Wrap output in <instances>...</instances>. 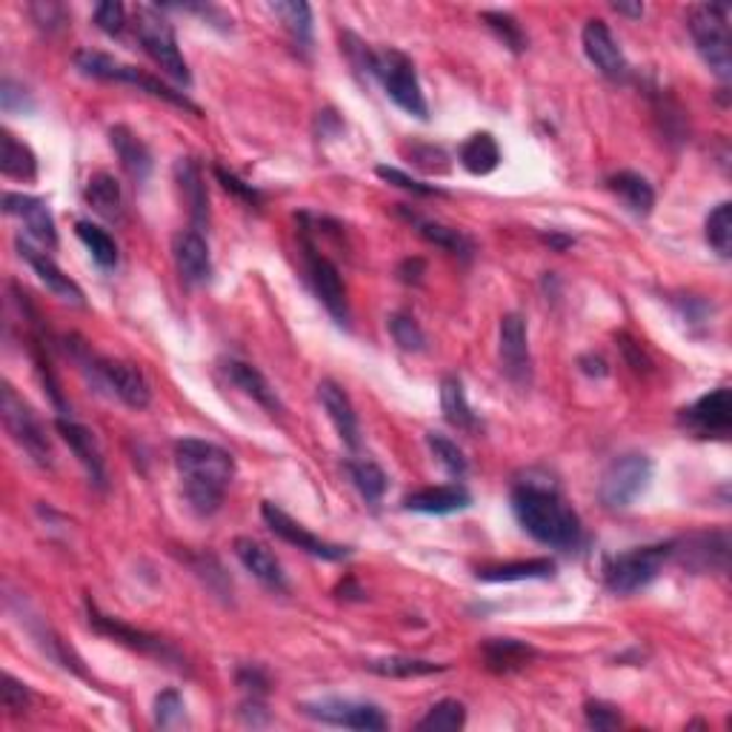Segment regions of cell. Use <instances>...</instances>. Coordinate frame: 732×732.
Returning a JSON list of instances; mask_svg holds the SVG:
<instances>
[{
    "label": "cell",
    "instance_id": "obj_53",
    "mask_svg": "<svg viewBox=\"0 0 732 732\" xmlns=\"http://www.w3.org/2000/svg\"><path fill=\"white\" fill-rule=\"evenodd\" d=\"M214 178L221 181L223 189H226V193H235L237 198H244L246 204H252V207H255V204H258V200H260V195L255 193V189H252L249 184H244V181H241V178H235V175H232V172L223 170V166H214Z\"/></svg>",
    "mask_w": 732,
    "mask_h": 732
},
{
    "label": "cell",
    "instance_id": "obj_1",
    "mask_svg": "<svg viewBox=\"0 0 732 732\" xmlns=\"http://www.w3.org/2000/svg\"><path fill=\"white\" fill-rule=\"evenodd\" d=\"M175 466L186 503L198 515H214L223 507L226 489L235 478V458L223 446L200 438H181L175 444Z\"/></svg>",
    "mask_w": 732,
    "mask_h": 732
},
{
    "label": "cell",
    "instance_id": "obj_54",
    "mask_svg": "<svg viewBox=\"0 0 732 732\" xmlns=\"http://www.w3.org/2000/svg\"><path fill=\"white\" fill-rule=\"evenodd\" d=\"M413 158H415V163H418V166H423V170H429V172H446L444 149H435V147L421 149V147H418L413 152Z\"/></svg>",
    "mask_w": 732,
    "mask_h": 732
},
{
    "label": "cell",
    "instance_id": "obj_22",
    "mask_svg": "<svg viewBox=\"0 0 732 732\" xmlns=\"http://www.w3.org/2000/svg\"><path fill=\"white\" fill-rule=\"evenodd\" d=\"M18 252H21V258L26 260L32 269H35V275L40 278V283H44V287L49 289L55 298H60L63 304L86 306L83 289L78 287V283H74L72 278H69V275L63 272V269H60L53 258H49V255H46V249H35L30 241L18 237Z\"/></svg>",
    "mask_w": 732,
    "mask_h": 732
},
{
    "label": "cell",
    "instance_id": "obj_19",
    "mask_svg": "<svg viewBox=\"0 0 732 732\" xmlns=\"http://www.w3.org/2000/svg\"><path fill=\"white\" fill-rule=\"evenodd\" d=\"M3 212L18 218L26 226V232L44 249H55L58 246V226H55V218L49 212V207H46L44 198L23 193H7L3 195Z\"/></svg>",
    "mask_w": 732,
    "mask_h": 732
},
{
    "label": "cell",
    "instance_id": "obj_28",
    "mask_svg": "<svg viewBox=\"0 0 732 732\" xmlns=\"http://www.w3.org/2000/svg\"><path fill=\"white\" fill-rule=\"evenodd\" d=\"M109 143L115 149V155H118L120 166L129 172V178L135 184H143L149 178V172H152V152H149L147 143L129 126H112Z\"/></svg>",
    "mask_w": 732,
    "mask_h": 732
},
{
    "label": "cell",
    "instance_id": "obj_50",
    "mask_svg": "<svg viewBox=\"0 0 732 732\" xmlns=\"http://www.w3.org/2000/svg\"><path fill=\"white\" fill-rule=\"evenodd\" d=\"M375 172H377V178H381V181L398 186V189H407V193H413V195H444L441 189H438V186L421 184V181L409 178L407 172L395 170V166H377Z\"/></svg>",
    "mask_w": 732,
    "mask_h": 732
},
{
    "label": "cell",
    "instance_id": "obj_43",
    "mask_svg": "<svg viewBox=\"0 0 732 732\" xmlns=\"http://www.w3.org/2000/svg\"><path fill=\"white\" fill-rule=\"evenodd\" d=\"M427 444H429V450H432V455L441 461V466H444L446 473L455 475V478L466 475V466L469 464H466L464 452H461V446L455 444L452 438L441 435V432H429Z\"/></svg>",
    "mask_w": 732,
    "mask_h": 732
},
{
    "label": "cell",
    "instance_id": "obj_36",
    "mask_svg": "<svg viewBox=\"0 0 732 732\" xmlns=\"http://www.w3.org/2000/svg\"><path fill=\"white\" fill-rule=\"evenodd\" d=\"M409 223H413L415 230H418V235H421L423 241H429V244L441 246V249L455 255V258H464V260L473 258V252H475L473 237L464 235L461 230H452V226H444V223H435V221H423V218H418V214H409Z\"/></svg>",
    "mask_w": 732,
    "mask_h": 732
},
{
    "label": "cell",
    "instance_id": "obj_58",
    "mask_svg": "<svg viewBox=\"0 0 732 732\" xmlns=\"http://www.w3.org/2000/svg\"><path fill=\"white\" fill-rule=\"evenodd\" d=\"M544 241H547L549 246H555L558 252H563L567 246H572V237L567 235H558V232H549V235H544Z\"/></svg>",
    "mask_w": 732,
    "mask_h": 732
},
{
    "label": "cell",
    "instance_id": "obj_29",
    "mask_svg": "<svg viewBox=\"0 0 732 732\" xmlns=\"http://www.w3.org/2000/svg\"><path fill=\"white\" fill-rule=\"evenodd\" d=\"M481 652L489 670L501 675L519 673L538 659V650L526 641H519V638H489V641H484Z\"/></svg>",
    "mask_w": 732,
    "mask_h": 732
},
{
    "label": "cell",
    "instance_id": "obj_42",
    "mask_svg": "<svg viewBox=\"0 0 732 732\" xmlns=\"http://www.w3.org/2000/svg\"><path fill=\"white\" fill-rule=\"evenodd\" d=\"M704 235H707V244L721 255V258H730L732 252V204L730 200H721L710 214H707V223H704Z\"/></svg>",
    "mask_w": 732,
    "mask_h": 732
},
{
    "label": "cell",
    "instance_id": "obj_5",
    "mask_svg": "<svg viewBox=\"0 0 732 732\" xmlns=\"http://www.w3.org/2000/svg\"><path fill=\"white\" fill-rule=\"evenodd\" d=\"M370 72L375 74L381 86H384L386 97L393 101L398 109H404L407 115L418 120L429 118L427 109V97L421 92V81H418V72H415V63L400 53V49H381V53H372L370 60Z\"/></svg>",
    "mask_w": 732,
    "mask_h": 732
},
{
    "label": "cell",
    "instance_id": "obj_55",
    "mask_svg": "<svg viewBox=\"0 0 732 732\" xmlns=\"http://www.w3.org/2000/svg\"><path fill=\"white\" fill-rule=\"evenodd\" d=\"M423 272H427V264H423L421 258H407L398 267V278L404 283H421Z\"/></svg>",
    "mask_w": 732,
    "mask_h": 732
},
{
    "label": "cell",
    "instance_id": "obj_37",
    "mask_svg": "<svg viewBox=\"0 0 732 732\" xmlns=\"http://www.w3.org/2000/svg\"><path fill=\"white\" fill-rule=\"evenodd\" d=\"M367 670L381 678H423V675L444 673L446 664H435V661L409 659V655H386V659L367 661Z\"/></svg>",
    "mask_w": 732,
    "mask_h": 732
},
{
    "label": "cell",
    "instance_id": "obj_7",
    "mask_svg": "<svg viewBox=\"0 0 732 732\" xmlns=\"http://www.w3.org/2000/svg\"><path fill=\"white\" fill-rule=\"evenodd\" d=\"M0 418H3V427L12 435L18 446H21L37 466H53V444L46 438V429L37 418L35 409L26 404V398L18 395V390L12 384H3L0 390Z\"/></svg>",
    "mask_w": 732,
    "mask_h": 732
},
{
    "label": "cell",
    "instance_id": "obj_48",
    "mask_svg": "<svg viewBox=\"0 0 732 732\" xmlns=\"http://www.w3.org/2000/svg\"><path fill=\"white\" fill-rule=\"evenodd\" d=\"M95 23L97 30L106 32L109 37L124 35L126 30V7L118 0H106V3H97L95 7Z\"/></svg>",
    "mask_w": 732,
    "mask_h": 732
},
{
    "label": "cell",
    "instance_id": "obj_9",
    "mask_svg": "<svg viewBox=\"0 0 732 732\" xmlns=\"http://www.w3.org/2000/svg\"><path fill=\"white\" fill-rule=\"evenodd\" d=\"M74 358L83 363V370L95 372V381L104 390H112V395H118L126 407L132 409H147L149 400H152V390H149V381L143 377V372L129 361H118V358H92L86 352V347L81 344H72Z\"/></svg>",
    "mask_w": 732,
    "mask_h": 732
},
{
    "label": "cell",
    "instance_id": "obj_44",
    "mask_svg": "<svg viewBox=\"0 0 732 732\" xmlns=\"http://www.w3.org/2000/svg\"><path fill=\"white\" fill-rule=\"evenodd\" d=\"M390 333H393L395 344L400 349H407V352H423L427 349V335H423L421 324L413 315H404V312L393 315L390 318Z\"/></svg>",
    "mask_w": 732,
    "mask_h": 732
},
{
    "label": "cell",
    "instance_id": "obj_40",
    "mask_svg": "<svg viewBox=\"0 0 732 732\" xmlns=\"http://www.w3.org/2000/svg\"><path fill=\"white\" fill-rule=\"evenodd\" d=\"M347 473H349V478H352V484H356L358 492H361L363 501L375 507V503L384 498L386 473L375 464V461H370V458L347 461Z\"/></svg>",
    "mask_w": 732,
    "mask_h": 732
},
{
    "label": "cell",
    "instance_id": "obj_47",
    "mask_svg": "<svg viewBox=\"0 0 732 732\" xmlns=\"http://www.w3.org/2000/svg\"><path fill=\"white\" fill-rule=\"evenodd\" d=\"M184 698H181L178 689H163L161 696L155 698V724L170 730L178 721H184Z\"/></svg>",
    "mask_w": 732,
    "mask_h": 732
},
{
    "label": "cell",
    "instance_id": "obj_51",
    "mask_svg": "<svg viewBox=\"0 0 732 732\" xmlns=\"http://www.w3.org/2000/svg\"><path fill=\"white\" fill-rule=\"evenodd\" d=\"M584 716H586V724H590L592 730H615V727L621 724V712L615 710L613 704H604V701L586 704Z\"/></svg>",
    "mask_w": 732,
    "mask_h": 732
},
{
    "label": "cell",
    "instance_id": "obj_32",
    "mask_svg": "<svg viewBox=\"0 0 732 732\" xmlns=\"http://www.w3.org/2000/svg\"><path fill=\"white\" fill-rule=\"evenodd\" d=\"M92 212H97L106 221H120L124 218V195H120V184L109 172H97L95 178H90L86 193H83Z\"/></svg>",
    "mask_w": 732,
    "mask_h": 732
},
{
    "label": "cell",
    "instance_id": "obj_14",
    "mask_svg": "<svg viewBox=\"0 0 732 732\" xmlns=\"http://www.w3.org/2000/svg\"><path fill=\"white\" fill-rule=\"evenodd\" d=\"M681 427L696 438H727L732 429V393L718 386L712 393L701 395L696 404L681 409Z\"/></svg>",
    "mask_w": 732,
    "mask_h": 732
},
{
    "label": "cell",
    "instance_id": "obj_30",
    "mask_svg": "<svg viewBox=\"0 0 732 732\" xmlns=\"http://www.w3.org/2000/svg\"><path fill=\"white\" fill-rule=\"evenodd\" d=\"M607 184L624 200V207L632 214H638V218H647L652 212V207H655V189L638 172H615Z\"/></svg>",
    "mask_w": 732,
    "mask_h": 732
},
{
    "label": "cell",
    "instance_id": "obj_34",
    "mask_svg": "<svg viewBox=\"0 0 732 732\" xmlns=\"http://www.w3.org/2000/svg\"><path fill=\"white\" fill-rule=\"evenodd\" d=\"M0 172L7 178L15 181H35L37 178V158L15 135L3 129L0 132Z\"/></svg>",
    "mask_w": 732,
    "mask_h": 732
},
{
    "label": "cell",
    "instance_id": "obj_33",
    "mask_svg": "<svg viewBox=\"0 0 732 732\" xmlns=\"http://www.w3.org/2000/svg\"><path fill=\"white\" fill-rule=\"evenodd\" d=\"M555 563L549 558H530V561H512L498 563V567H484L478 570V581L487 584H510V581H541V578H553Z\"/></svg>",
    "mask_w": 732,
    "mask_h": 732
},
{
    "label": "cell",
    "instance_id": "obj_52",
    "mask_svg": "<svg viewBox=\"0 0 732 732\" xmlns=\"http://www.w3.org/2000/svg\"><path fill=\"white\" fill-rule=\"evenodd\" d=\"M237 687L244 689L246 698H264L269 693V678L260 666H241L237 670Z\"/></svg>",
    "mask_w": 732,
    "mask_h": 732
},
{
    "label": "cell",
    "instance_id": "obj_39",
    "mask_svg": "<svg viewBox=\"0 0 732 732\" xmlns=\"http://www.w3.org/2000/svg\"><path fill=\"white\" fill-rule=\"evenodd\" d=\"M74 232H78V237H81V244L90 249L92 260H95L97 267L101 269H115L118 267V244L112 241V235L106 230H101V226H95V223L90 221H78L74 223Z\"/></svg>",
    "mask_w": 732,
    "mask_h": 732
},
{
    "label": "cell",
    "instance_id": "obj_41",
    "mask_svg": "<svg viewBox=\"0 0 732 732\" xmlns=\"http://www.w3.org/2000/svg\"><path fill=\"white\" fill-rule=\"evenodd\" d=\"M466 724V707L455 698H444L435 707H429L427 716L418 721L421 732H455Z\"/></svg>",
    "mask_w": 732,
    "mask_h": 732
},
{
    "label": "cell",
    "instance_id": "obj_35",
    "mask_svg": "<svg viewBox=\"0 0 732 732\" xmlns=\"http://www.w3.org/2000/svg\"><path fill=\"white\" fill-rule=\"evenodd\" d=\"M269 12L281 18V23L287 26L289 37L295 40V46L301 53L310 55L312 49V7L304 0H278V3H269Z\"/></svg>",
    "mask_w": 732,
    "mask_h": 732
},
{
    "label": "cell",
    "instance_id": "obj_21",
    "mask_svg": "<svg viewBox=\"0 0 732 732\" xmlns=\"http://www.w3.org/2000/svg\"><path fill=\"white\" fill-rule=\"evenodd\" d=\"M55 429H58V435L67 441V446L72 450L74 458L81 461V466L86 469V475H90V481L95 484L97 489H106L104 452H101L95 432L83 427V423L72 421V418H63V415H58Z\"/></svg>",
    "mask_w": 732,
    "mask_h": 732
},
{
    "label": "cell",
    "instance_id": "obj_31",
    "mask_svg": "<svg viewBox=\"0 0 732 732\" xmlns=\"http://www.w3.org/2000/svg\"><path fill=\"white\" fill-rule=\"evenodd\" d=\"M458 161L469 175H489L501 163V147L489 132H475L461 143Z\"/></svg>",
    "mask_w": 732,
    "mask_h": 732
},
{
    "label": "cell",
    "instance_id": "obj_18",
    "mask_svg": "<svg viewBox=\"0 0 732 732\" xmlns=\"http://www.w3.org/2000/svg\"><path fill=\"white\" fill-rule=\"evenodd\" d=\"M581 44H584V53L592 67L599 69L604 78H609V81H624L627 78V58H624L621 46H618V40H615L609 26L601 18L586 21L584 32H581Z\"/></svg>",
    "mask_w": 732,
    "mask_h": 732
},
{
    "label": "cell",
    "instance_id": "obj_13",
    "mask_svg": "<svg viewBox=\"0 0 732 732\" xmlns=\"http://www.w3.org/2000/svg\"><path fill=\"white\" fill-rule=\"evenodd\" d=\"M301 712L312 721L329 727H347V730L377 732L386 730V716L377 710L375 704L352 701V698H321V701L301 704Z\"/></svg>",
    "mask_w": 732,
    "mask_h": 732
},
{
    "label": "cell",
    "instance_id": "obj_24",
    "mask_svg": "<svg viewBox=\"0 0 732 732\" xmlns=\"http://www.w3.org/2000/svg\"><path fill=\"white\" fill-rule=\"evenodd\" d=\"M318 398L321 407L326 409L329 421H333L335 432L340 435V441L349 446V450H358L361 446V427H358V415L349 395L344 393V386L335 384V381H321L318 384Z\"/></svg>",
    "mask_w": 732,
    "mask_h": 732
},
{
    "label": "cell",
    "instance_id": "obj_56",
    "mask_svg": "<svg viewBox=\"0 0 732 732\" xmlns=\"http://www.w3.org/2000/svg\"><path fill=\"white\" fill-rule=\"evenodd\" d=\"M578 363H581V370H584L586 375H592V377H604L609 372L607 361H604L601 356H584Z\"/></svg>",
    "mask_w": 732,
    "mask_h": 732
},
{
    "label": "cell",
    "instance_id": "obj_6",
    "mask_svg": "<svg viewBox=\"0 0 732 732\" xmlns=\"http://www.w3.org/2000/svg\"><path fill=\"white\" fill-rule=\"evenodd\" d=\"M132 26L138 40H141L143 53L155 60L158 67L170 74L172 81H178L181 86H189L193 83V72H189V63L181 55L178 37H175L172 23L155 7H138L135 9Z\"/></svg>",
    "mask_w": 732,
    "mask_h": 732
},
{
    "label": "cell",
    "instance_id": "obj_57",
    "mask_svg": "<svg viewBox=\"0 0 732 732\" xmlns=\"http://www.w3.org/2000/svg\"><path fill=\"white\" fill-rule=\"evenodd\" d=\"M613 9L618 12V15H629V18H641L643 15L641 3H613Z\"/></svg>",
    "mask_w": 732,
    "mask_h": 732
},
{
    "label": "cell",
    "instance_id": "obj_49",
    "mask_svg": "<svg viewBox=\"0 0 732 732\" xmlns=\"http://www.w3.org/2000/svg\"><path fill=\"white\" fill-rule=\"evenodd\" d=\"M0 106L7 115H15V112H32L35 109V101L26 90H23L21 83H15L12 78H3L0 83Z\"/></svg>",
    "mask_w": 732,
    "mask_h": 732
},
{
    "label": "cell",
    "instance_id": "obj_45",
    "mask_svg": "<svg viewBox=\"0 0 732 732\" xmlns=\"http://www.w3.org/2000/svg\"><path fill=\"white\" fill-rule=\"evenodd\" d=\"M484 21H487V26L492 32H496L498 37L503 40V46H510L512 53H524L526 49V35L524 30L519 26V21L512 15H507V12H484Z\"/></svg>",
    "mask_w": 732,
    "mask_h": 732
},
{
    "label": "cell",
    "instance_id": "obj_4",
    "mask_svg": "<svg viewBox=\"0 0 732 732\" xmlns=\"http://www.w3.org/2000/svg\"><path fill=\"white\" fill-rule=\"evenodd\" d=\"M74 67H78V72L81 74H86V78H95V81H109V83H129V86H135V90L147 92V95H152V97H161V101L178 106V109L200 115V106L193 104L184 92L172 90V86H166V83L152 78V74L141 72L138 67H129V63H120V60L109 58V55L78 53L74 55Z\"/></svg>",
    "mask_w": 732,
    "mask_h": 732
},
{
    "label": "cell",
    "instance_id": "obj_17",
    "mask_svg": "<svg viewBox=\"0 0 732 732\" xmlns=\"http://www.w3.org/2000/svg\"><path fill=\"white\" fill-rule=\"evenodd\" d=\"M673 555L693 572H727L730 567V535L701 533L673 541Z\"/></svg>",
    "mask_w": 732,
    "mask_h": 732
},
{
    "label": "cell",
    "instance_id": "obj_16",
    "mask_svg": "<svg viewBox=\"0 0 732 732\" xmlns=\"http://www.w3.org/2000/svg\"><path fill=\"white\" fill-rule=\"evenodd\" d=\"M498 356L501 367L512 384L526 386L533 377V361H530V335H526V321L515 312L503 315L501 329H498Z\"/></svg>",
    "mask_w": 732,
    "mask_h": 732
},
{
    "label": "cell",
    "instance_id": "obj_8",
    "mask_svg": "<svg viewBox=\"0 0 732 732\" xmlns=\"http://www.w3.org/2000/svg\"><path fill=\"white\" fill-rule=\"evenodd\" d=\"M666 558H673V541L615 555L613 561L604 567V584L615 595H632V592L643 590V586L659 578Z\"/></svg>",
    "mask_w": 732,
    "mask_h": 732
},
{
    "label": "cell",
    "instance_id": "obj_26",
    "mask_svg": "<svg viewBox=\"0 0 732 732\" xmlns=\"http://www.w3.org/2000/svg\"><path fill=\"white\" fill-rule=\"evenodd\" d=\"M175 184H178L181 195H184L186 207H189V218H193L195 230H207L209 226V195L207 184H204V172H200L198 161L193 158H181L175 163Z\"/></svg>",
    "mask_w": 732,
    "mask_h": 732
},
{
    "label": "cell",
    "instance_id": "obj_10",
    "mask_svg": "<svg viewBox=\"0 0 732 732\" xmlns=\"http://www.w3.org/2000/svg\"><path fill=\"white\" fill-rule=\"evenodd\" d=\"M652 481V461L641 452L618 455L601 475L599 498L607 510H627L647 492Z\"/></svg>",
    "mask_w": 732,
    "mask_h": 732
},
{
    "label": "cell",
    "instance_id": "obj_46",
    "mask_svg": "<svg viewBox=\"0 0 732 732\" xmlns=\"http://www.w3.org/2000/svg\"><path fill=\"white\" fill-rule=\"evenodd\" d=\"M0 698H3V710H7L9 716H21V712L30 710L32 693L23 681L15 678V675L3 673V678H0Z\"/></svg>",
    "mask_w": 732,
    "mask_h": 732
},
{
    "label": "cell",
    "instance_id": "obj_23",
    "mask_svg": "<svg viewBox=\"0 0 732 732\" xmlns=\"http://www.w3.org/2000/svg\"><path fill=\"white\" fill-rule=\"evenodd\" d=\"M232 549H235L237 561L244 563V570L252 572V578H258L260 584L275 592L289 590L287 572H283L281 561L275 558V553L267 544H260V541L249 538V535H241V538H235Z\"/></svg>",
    "mask_w": 732,
    "mask_h": 732
},
{
    "label": "cell",
    "instance_id": "obj_3",
    "mask_svg": "<svg viewBox=\"0 0 732 732\" xmlns=\"http://www.w3.org/2000/svg\"><path fill=\"white\" fill-rule=\"evenodd\" d=\"M687 30L693 35L696 53L710 67L718 81H730L732 78V37H730V9L716 7V3H704L696 7L687 18Z\"/></svg>",
    "mask_w": 732,
    "mask_h": 732
},
{
    "label": "cell",
    "instance_id": "obj_11",
    "mask_svg": "<svg viewBox=\"0 0 732 732\" xmlns=\"http://www.w3.org/2000/svg\"><path fill=\"white\" fill-rule=\"evenodd\" d=\"M86 613H90L92 629L101 632V636L124 643V647H129V650L141 652V655H149V659L161 661V664L172 666V670H184V659L178 655V650L170 647L166 641H161L158 636H149V632H143V629H135V627H129V624H124L120 618L104 615L95 607V604H92V601H86Z\"/></svg>",
    "mask_w": 732,
    "mask_h": 732
},
{
    "label": "cell",
    "instance_id": "obj_20",
    "mask_svg": "<svg viewBox=\"0 0 732 732\" xmlns=\"http://www.w3.org/2000/svg\"><path fill=\"white\" fill-rule=\"evenodd\" d=\"M172 258L186 287H204L212 278V255L198 230H184L172 237Z\"/></svg>",
    "mask_w": 732,
    "mask_h": 732
},
{
    "label": "cell",
    "instance_id": "obj_2",
    "mask_svg": "<svg viewBox=\"0 0 732 732\" xmlns=\"http://www.w3.org/2000/svg\"><path fill=\"white\" fill-rule=\"evenodd\" d=\"M512 512L538 544L572 549L581 541V519L553 484L521 481L512 489Z\"/></svg>",
    "mask_w": 732,
    "mask_h": 732
},
{
    "label": "cell",
    "instance_id": "obj_12",
    "mask_svg": "<svg viewBox=\"0 0 732 732\" xmlns=\"http://www.w3.org/2000/svg\"><path fill=\"white\" fill-rule=\"evenodd\" d=\"M260 515H264V524L269 526V533L287 541L289 547L312 555V558H321V561H347L349 555H352V547H344V544H333V541L312 535L301 521L292 519L281 507H275L272 501L260 503Z\"/></svg>",
    "mask_w": 732,
    "mask_h": 732
},
{
    "label": "cell",
    "instance_id": "obj_27",
    "mask_svg": "<svg viewBox=\"0 0 732 732\" xmlns=\"http://www.w3.org/2000/svg\"><path fill=\"white\" fill-rule=\"evenodd\" d=\"M223 372H226V377H230L241 393L249 395V398L255 400V404H260L269 415L283 413V404L281 398H278V393L272 390V384H269L267 377H264V372L255 370L252 363L235 361V358H232V361L223 363Z\"/></svg>",
    "mask_w": 732,
    "mask_h": 732
},
{
    "label": "cell",
    "instance_id": "obj_25",
    "mask_svg": "<svg viewBox=\"0 0 732 732\" xmlns=\"http://www.w3.org/2000/svg\"><path fill=\"white\" fill-rule=\"evenodd\" d=\"M469 503H473V496H469V489L461 487V484L427 487L404 498V507H407L409 512H423V515H452V512L466 510Z\"/></svg>",
    "mask_w": 732,
    "mask_h": 732
},
{
    "label": "cell",
    "instance_id": "obj_15",
    "mask_svg": "<svg viewBox=\"0 0 732 732\" xmlns=\"http://www.w3.org/2000/svg\"><path fill=\"white\" fill-rule=\"evenodd\" d=\"M304 260H306V278H310L315 295H318L321 304L326 306V312L344 326L349 321V301H347V287L340 281L338 267H335L326 255H321L306 237H304Z\"/></svg>",
    "mask_w": 732,
    "mask_h": 732
},
{
    "label": "cell",
    "instance_id": "obj_38",
    "mask_svg": "<svg viewBox=\"0 0 732 732\" xmlns=\"http://www.w3.org/2000/svg\"><path fill=\"white\" fill-rule=\"evenodd\" d=\"M441 409H444V418L458 429H475L478 427V418H475L469 400H466L464 384L461 377L446 375L441 381Z\"/></svg>",
    "mask_w": 732,
    "mask_h": 732
}]
</instances>
